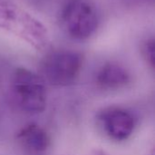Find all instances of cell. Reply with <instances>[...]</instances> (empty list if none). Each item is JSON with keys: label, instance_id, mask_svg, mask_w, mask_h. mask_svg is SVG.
I'll use <instances>...</instances> for the list:
<instances>
[{"label": "cell", "instance_id": "cell-1", "mask_svg": "<svg viewBox=\"0 0 155 155\" xmlns=\"http://www.w3.org/2000/svg\"><path fill=\"white\" fill-rule=\"evenodd\" d=\"M11 96L15 104L26 113H41L46 105V90L41 76L25 69H17L11 82Z\"/></svg>", "mask_w": 155, "mask_h": 155}, {"label": "cell", "instance_id": "cell-2", "mask_svg": "<svg viewBox=\"0 0 155 155\" xmlns=\"http://www.w3.org/2000/svg\"><path fill=\"white\" fill-rule=\"evenodd\" d=\"M83 64L81 54L74 51H56L49 54L41 64V77L48 84L64 86L72 84Z\"/></svg>", "mask_w": 155, "mask_h": 155}, {"label": "cell", "instance_id": "cell-3", "mask_svg": "<svg viewBox=\"0 0 155 155\" xmlns=\"http://www.w3.org/2000/svg\"><path fill=\"white\" fill-rule=\"evenodd\" d=\"M61 23L71 37L84 40L96 31L98 15L89 0H69L62 10Z\"/></svg>", "mask_w": 155, "mask_h": 155}, {"label": "cell", "instance_id": "cell-4", "mask_svg": "<svg viewBox=\"0 0 155 155\" xmlns=\"http://www.w3.org/2000/svg\"><path fill=\"white\" fill-rule=\"evenodd\" d=\"M0 28L39 45L47 39L46 30L40 22L7 0H0Z\"/></svg>", "mask_w": 155, "mask_h": 155}, {"label": "cell", "instance_id": "cell-5", "mask_svg": "<svg viewBox=\"0 0 155 155\" xmlns=\"http://www.w3.org/2000/svg\"><path fill=\"white\" fill-rule=\"evenodd\" d=\"M99 120L105 134L115 141L128 139L135 127L134 115L129 111L119 107L105 109L100 114Z\"/></svg>", "mask_w": 155, "mask_h": 155}, {"label": "cell", "instance_id": "cell-6", "mask_svg": "<svg viewBox=\"0 0 155 155\" xmlns=\"http://www.w3.org/2000/svg\"><path fill=\"white\" fill-rule=\"evenodd\" d=\"M17 139L28 153L35 155L45 153L50 145L47 133L36 124H29L24 127L18 134Z\"/></svg>", "mask_w": 155, "mask_h": 155}, {"label": "cell", "instance_id": "cell-7", "mask_svg": "<svg viewBox=\"0 0 155 155\" xmlns=\"http://www.w3.org/2000/svg\"><path fill=\"white\" fill-rule=\"evenodd\" d=\"M128 71L119 64L107 63L98 72L97 84L104 89H118L130 82Z\"/></svg>", "mask_w": 155, "mask_h": 155}, {"label": "cell", "instance_id": "cell-8", "mask_svg": "<svg viewBox=\"0 0 155 155\" xmlns=\"http://www.w3.org/2000/svg\"><path fill=\"white\" fill-rule=\"evenodd\" d=\"M154 50L155 46L153 39L147 40L143 45V55L145 59L147 60V62L149 63V64L153 67L154 66Z\"/></svg>", "mask_w": 155, "mask_h": 155}]
</instances>
